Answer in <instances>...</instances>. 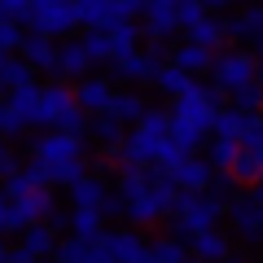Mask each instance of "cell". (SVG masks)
Here are the masks:
<instances>
[{
    "label": "cell",
    "mask_w": 263,
    "mask_h": 263,
    "mask_svg": "<svg viewBox=\"0 0 263 263\" xmlns=\"http://www.w3.org/2000/svg\"><path fill=\"white\" fill-rule=\"evenodd\" d=\"M171 215H176V219H171V233L184 237V241H193L197 233L224 224V219H228V206H224V197L211 193V189H184Z\"/></svg>",
    "instance_id": "1"
},
{
    "label": "cell",
    "mask_w": 263,
    "mask_h": 263,
    "mask_svg": "<svg viewBox=\"0 0 263 263\" xmlns=\"http://www.w3.org/2000/svg\"><path fill=\"white\" fill-rule=\"evenodd\" d=\"M88 110L79 105L75 88L66 84H40V105L31 127H66V132H88Z\"/></svg>",
    "instance_id": "2"
},
{
    "label": "cell",
    "mask_w": 263,
    "mask_h": 263,
    "mask_svg": "<svg viewBox=\"0 0 263 263\" xmlns=\"http://www.w3.org/2000/svg\"><path fill=\"white\" fill-rule=\"evenodd\" d=\"M167 136H171V110H145L141 119L132 123L127 141H123V158H132V162H158Z\"/></svg>",
    "instance_id": "3"
},
{
    "label": "cell",
    "mask_w": 263,
    "mask_h": 263,
    "mask_svg": "<svg viewBox=\"0 0 263 263\" xmlns=\"http://www.w3.org/2000/svg\"><path fill=\"white\" fill-rule=\"evenodd\" d=\"M92 263H154V250L132 228H101L92 241Z\"/></svg>",
    "instance_id": "4"
},
{
    "label": "cell",
    "mask_w": 263,
    "mask_h": 263,
    "mask_svg": "<svg viewBox=\"0 0 263 263\" xmlns=\"http://www.w3.org/2000/svg\"><path fill=\"white\" fill-rule=\"evenodd\" d=\"M211 75H215V84L224 88V92H233V88L259 79V57H254L250 48H215Z\"/></svg>",
    "instance_id": "5"
},
{
    "label": "cell",
    "mask_w": 263,
    "mask_h": 263,
    "mask_svg": "<svg viewBox=\"0 0 263 263\" xmlns=\"http://www.w3.org/2000/svg\"><path fill=\"white\" fill-rule=\"evenodd\" d=\"M27 22H31V31H44V35H53V40H66L79 27V9L70 0H31Z\"/></svg>",
    "instance_id": "6"
},
{
    "label": "cell",
    "mask_w": 263,
    "mask_h": 263,
    "mask_svg": "<svg viewBox=\"0 0 263 263\" xmlns=\"http://www.w3.org/2000/svg\"><path fill=\"white\" fill-rule=\"evenodd\" d=\"M228 224H233V233L241 241H250V246L263 241V202L254 197V189L250 193H237L228 202Z\"/></svg>",
    "instance_id": "7"
},
{
    "label": "cell",
    "mask_w": 263,
    "mask_h": 263,
    "mask_svg": "<svg viewBox=\"0 0 263 263\" xmlns=\"http://www.w3.org/2000/svg\"><path fill=\"white\" fill-rule=\"evenodd\" d=\"M31 154L44 162H57V158H84V132H66V127H48L31 141Z\"/></svg>",
    "instance_id": "8"
},
{
    "label": "cell",
    "mask_w": 263,
    "mask_h": 263,
    "mask_svg": "<svg viewBox=\"0 0 263 263\" xmlns=\"http://www.w3.org/2000/svg\"><path fill=\"white\" fill-rule=\"evenodd\" d=\"M162 40H149V48H132L127 57H119V79H132V84H145L171 62V53H162Z\"/></svg>",
    "instance_id": "9"
},
{
    "label": "cell",
    "mask_w": 263,
    "mask_h": 263,
    "mask_svg": "<svg viewBox=\"0 0 263 263\" xmlns=\"http://www.w3.org/2000/svg\"><path fill=\"white\" fill-rule=\"evenodd\" d=\"M53 202H57L53 184H31L27 193H18V197H13V233H22L31 219H48Z\"/></svg>",
    "instance_id": "10"
},
{
    "label": "cell",
    "mask_w": 263,
    "mask_h": 263,
    "mask_svg": "<svg viewBox=\"0 0 263 263\" xmlns=\"http://www.w3.org/2000/svg\"><path fill=\"white\" fill-rule=\"evenodd\" d=\"M141 13H145V27L141 31L149 40H167V35H176V31H184L180 18H176V0H145Z\"/></svg>",
    "instance_id": "11"
},
{
    "label": "cell",
    "mask_w": 263,
    "mask_h": 263,
    "mask_svg": "<svg viewBox=\"0 0 263 263\" xmlns=\"http://www.w3.org/2000/svg\"><path fill=\"white\" fill-rule=\"evenodd\" d=\"M18 53L27 57L35 70H44V75H57V66H62V48H57L53 35H44V31H31V35L22 40Z\"/></svg>",
    "instance_id": "12"
},
{
    "label": "cell",
    "mask_w": 263,
    "mask_h": 263,
    "mask_svg": "<svg viewBox=\"0 0 263 263\" xmlns=\"http://www.w3.org/2000/svg\"><path fill=\"white\" fill-rule=\"evenodd\" d=\"M167 176H171V184L176 189H211V180H215V167H211V158L202 162V158H180L176 167H167Z\"/></svg>",
    "instance_id": "13"
},
{
    "label": "cell",
    "mask_w": 263,
    "mask_h": 263,
    "mask_svg": "<svg viewBox=\"0 0 263 263\" xmlns=\"http://www.w3.org/2000/svg\"><path fill=\"white\" fill-rule=\"evenodd\" d=\"M228 40H241V44H254L263 57V5H246L237 18H228Z\"/></svg>",
    "instance_id": "14"
},
{
    "label": "cell",
    "mask_w": 263,
    "mask_h": 263,
    "mask_svg": "<svg viewBox=\"0 0 263 263\" xmlns=\"http://www.w3.org/2000/svg\"><path fill=\"white\" fill-rule=\"evenodd\" d=\"M127 123L119 119L114 110H101V114H92V123H88V132H92V141L101 145V149H110V154H123V141H127Z\"/></svg>",
    "instance_id": "15"
},
{
    "label": "cell",
    "mask_w": 263,
    "mask_h": 263,
    "mask_svg": "<svg viewBox=\"0 0 263 263\" xmlns=\"http://www.w3.org/2000/svg\"><path fill=\"white\" fill-rule=\"evenodd\" d=\"M75 97H79V105H84L88 114H101V110H110L114 84H110V79H92V75H84V79H79V88H75Z\"/></svg>",
    "instance_id": "16"
},
{
    "label": "cell",
    "mask_w": 263,
    "mask_h": 263,
    "mask_svg": "<svg viewBox=\"0 0 263 263\" xmlns=\"http://www.w3.org/2000/svg\"><path fill=\"white\" fill-rule=\"evenodd\" d=\"M171 62H176V66H184L189 75H202V70H211V62H215V48L197 44V40H184V44H176V48H171Z\"/></svg>",
    "instance_id": "17"
},
{
    "label": "cell",
    "mask_w": 263,
    "mask_h": 263,
    "mask_svg": "<svg viewBox=\"0 0 263 263\" xmlns=\"http://www.w3.org/2000/svg\"><path fill=\"white\" fill-rule=\"evenodd\" d=\"M31 75H35V66H31L22 53H9V48H0V92H13V88L27 84Z\"/></svg>",
    "instance_id": "18"
},
{
    "label": "cell",
    "mask_w": 263,
    "mask_h": 263,
    "mask_svg": "<svg viewBox=\"0 0 263 263\" xmlns=\"http://www.w3.org/2000/svg\"><path fill=\"white\" fill-rule=\"evenodd\" d=\"M92 62H97V57L88 53L84 40H66V44H62V66H57V75H66V79H84Z\"/></svg>",
    "instance_id": "19"
},
{
    "label": "cell",
    "mask_w": 263,
    "mask_h": 263,
    "mask_svg": "<svg viewBox=\"0 0 263 263\" xmlns=\"http://www.w3.org/2000/svg\"><path fill=\"white\" fill-rule=\"evenodd\" d=\"M22 246H27L35 259H44V254H57V237H53V224L48 219H31L27 228H22Z\"/></svg>",
    "instance_id": "20"
},
{
    "label": "cell",
    "mask_w": 263,
    "mask_h": 263,
    "mask_svg": "<svg viewBox=\"0 0 263 263\" xmlns=\"http://www.w3.org/2000/svg\"><path fill=\"white\" fill-rule=\"evenodd\" d=\"M228 176H233L237 184H259L263 180V154L250 149V145H241L237 158H233V167H228Z\"/></svg>",
    "instance_id": "21"
},
{
    "label": "cell",
    "mask_w": 263,
    "mask_h": 263,
    "mask_svg": "<svg viewBox=\"0 0 263 263\" xmlns=\"http://www.w3.org/2000/svg\"><path fill=\"white\" fill-rule=\"evenodd\" d=\"M66 228H70L75 237H84V241H97L101 228H105V215L97 206H75L70 215H66Z\"/></svg>",
    "instance_id": "22"
},
{
    "label": "cell",
    "mask_w": 263,
    "mask_h": 263,
    "mask_svg": "<svg viewBox=\"0 0 263 263\" xmlns=\"http://www.w3.org/2000/svg\"><path fill=\"white\" fill-rule=\"evenodd\" d=\"M189 40H197V44H206V48H224V40H228V22L215 18V13H202V18L189 27Z\"/></svg>",
    "instance_id": "23"
},
{
    "label": "cell",
    "mask_w": 263,
    "mask_h": 263,
    "mask_svg": "<svg viewBox=\"0 0 263 263\" xmlns=\"http://www.w3.org/2000/svg\"><path fill=\"white\" fill-rule=\"evenodd\" d=\"M189 246H193L197 259H206V263H219V259H228V254H233V246H228V237L219 233V228H206V233H197Z\"/></svg>",
    "instance_id": "24"
},
{
    "label": "cell",
    "mask_w": 263,
    "mask_h": 263,
    "mask_svg": "<svg viewBox=\"0 0 263 263\" xmlns=\"http://www.w3.org/2000/svg\"><path fill=\"white\" fill-rule=\"evenodd\" d=\"M70 202H75V206H97L101 211L105 202H110V189H105L97 176H79L75 184H70Z\"/></svg>",
    "instance_id": "25"
},
{
    "label": "cell",
    "mask_w": 263,
    "mask_h": 263,
    "mask_svg": "<svg viewBox=\"0 0 263 263\" xmlns=\"http://www.w3.org/2000/svg\"><path fill=\"white\" fill-rule=\"evenodd\" d=\"M246 127H250V114H246L241 105H228V110H219V114H215V127H211V132H219V136H233V141H241V136H246Z\"/></svg>",
    "instance_id": "26"
},
{
    "label": "cell",
    "mask_w": 263,
    "mask_h": 263,
    "mask_svg": "<svg viewBox=\"0 0 263 263\" xmlns=\"http://www.w3.org/2000/svg\"><path fill=\"white\" fill-rule=\"evenodd\" d=\"M171 141H180L189 154H197L202 145H206V127H197V123L180 119V114H171Z\"/></svg>",
    "instance_id": "27"
},
{
    "label": "cell",
    "mask_w": 263,
    "mask_h": 263,
    "mask_svg": "<svg viewBox=\"0 0 263 263\" xmlns=\"http://www.w3.org/2000/svg\"><path fill=\"white\" fill-rule=\"evenodd\" d=\"M189 84H193V75H189L184 66H176V62H167V66L158 70V75H154V88H158V92H167V97L184 92Z\"/></svg>",
    "instance_id": "28"
},
{
    "label": "cell",
    "mask_w": 263,
    "mask_h": 263,
    "mask_svg": "<svg viewBox=\"0 0 263 263\" xmlns=\"http://www.w3.org/2000/svg\"><path fill=\"white\" fill-rule=\"evenodd\" d=\"M84 162H88V158H57V162H44V167H48V184L70 189L79 176H88V171H84Z\"/></svg>",
    "instance_id": "29"
},
{
    "label": "cell",
    "mask_w": 263,
    "mask_h": 263,
    "mask_svg": "<svg viewBox=\"0 0 263 263\" xmlns=\"http://www.w3.org/2000/svg\"><path fill=\"white\" fill-rule=\"evenodd\" d=\"M149 250H154V259H158V263H184L189 254H193V246H189L184 237H176V233H171V237H158V241H154Z\"/></svg>",
    "instance_id": "30"
},
{
    "label": "cell",
    "mask_w": 263,
    "mask_h": 263,
    "mask_svg": "<svg viewBox=\"0 0 263 263\" xmlns=\"http://www.w3.org/2000/svg\"><path fill=\"white\" fill-rule=\"evenodd\" d=\"M237 149H241V141L219 136V132H215V141L206 145V158H211V167H215V171H228V167H233V158H237Z\"/></svg>",
    "instance_id": "31"
},
{
    "label": "cell",
    "mask_w": 263,
    "mask_h": 263,
    "mask_svg": "<svg viewBox=\"0 0 263 263\" xmlns=\"http://www.w3.org/2000/svg\"><path fill=\"white\" fill-rule=\"evenodd\" d=\"M9 105L22 114V119H27V127H31V119H35V105H40V84H31V79H27V84H18V88L9 92Z\"/></svg>",
    "instance_id": "32"
},
{
    "label": "cell",
    "mask_w": 263,
    "mask_h": 263,
    "mask_svg": "<svg viewBox=\"0 0 263 263\" xmlns=\"http://www.w3.org/2000/svg\"><path fill=\"white\" fill-rule=\"evenodd\" d=\"M110 110L119 114L123 123H136L145 110H149V105L141 101V92H114V97H110Z\"/></svg>",
    "instance_id": "33"
},
{
    "label": "cell",
    "mask_w": 263,
    "mask_h": 263,
    "mask_svg": "<svg viewBox=\"0 0 263 263\" xmlns=\"http://www.w3.org/2000/svg\"><path fill=\"white\" fill-rule=\"evenodd\" d=\"M233 105H241L246 114H254V110H263V84L259 79H250V84H241V88H233Z\"/></svg>",
    "instance_id": "34"
},
{
    "label": "cell",
    "mask_w": 263,
    "mask_h": 263,
    "mask_svg": "<svg viewBox=\"0 0 263 263\" xmlns=\"http://www.w3.org/2000/svg\"><path fill=\"white\" fill-rule=\"evenodd\" d=\"M57 259L62 263H92V241H84V237L70 233V241L57 246Z\"/></svg>",
    "instance_id": "35"
},
{
    "label": "cell",
    "mask_w": 263,
    "mask_h": 263,
    "mask_svg": "<svg viewBox=\"0 0 263 263\" xmlns=\"http://www.w3.org/2000/svg\"><path fill=\"white\" fill-rule=\"evenodd\" d=\"M136 35H141V31H136V22H119V27H110V44H114V57H127L132 48H136Z\"/></svg>",
    "instance_id": "36"
},
{
    "label": "cell",
    "mask_w": 263,
    "mask_h": 263,
    "mask_svg": "<svg viewBox=\"0 0 263 263\" xmlns=\"http://www.w3.org/2000/svg\"><path fill=\"white\" fill-rule=\"evenodd\" d=\"M84 44H88V53H92L97 62H110V57H114V44H110V31H105V27H88L84 31Z\"/></svg>",
    "instance_id": "37"
},
{
    "label": "cell",
    "mask_w": 263,
    "mask_h": 263,
    "mask_svg": "<svg viewBox=\"0 0 263 263\" xmlns=\"http://www.w3.org/2000/svg\"><path fill=\"white\" fill-rule=\"evenodd\" d=\"M22 27H18V18H0V48H9V53H18L22 48Z\"/></svg>",
    "instance_id": "38"
},
{
    "label": "cell",
    "mask_w": 263,
    "mask_h": 263,
    "mask_svg": "<svg viewBox=\"0 0 263 263\" xmlns=\"http://www.w3.org/2000/svg\"><path fill=\"white\" fill-rule=\"evenodd\" d=\"M0 132H5V136H18V132H27V119H22V114L13 110L9 101H0Z\"/></svg>",
    "instance_id": "39"
},
{
    "label": "cell",
    "mask_w": 263,
    "mask_h": 263,
    "mask_svg": "<svg viewBox=\"0 0 263 263\" xmlns=\"http://www.w3.org/2000/svg\"><path fill=\"white\" fill-rule=\"evenodd\" d=\"M202 13H206V5H202V0H176V18H180V27H184V31L193 27Z\"/></svg>",
    "instance_id": "40"
},
{
    "label": "cell",
    "mask_w": 263,
    "mask_h": 263,
    "mask_svg": "<svg viewBox=\"0 0 263 263\" xmlns=\"http://www.w3.org/2000/svg\"><path fill=\"white\" fill-rule=\"evenodd\" d=\"M13 171H18V158H13V149H9V136L0 132V180L13 176Z\"/></svg>",
    "instance_id": "41"
},
{
    "label": "cell",
    "mask_w": 263,
    "mask_h": 263,
    "mask_svg": "<svg viewBox=\"0 0 263 263\" xmlns=\"http://www.w3.org/2000/svg\"><path fill=\"white\" fill-rule=\"evenodd\" d=\"M27 13H31V0H0V18H18V22H27Z\"/></svg>",
    "instance_id": "42"
},
{
    "label": "cell",
    "mask_w": 263,
    "mask_h": 263,
    "mask_svg": "<svg viewBox=\"0 0 263 263\" xmlns=\"http://www.w3.org/2000/svg\"><path fill=\"white\" fill-rule=\"evenodd\" d=\"M206 9H224V5H233V0H202Z\"/></svg>",
    "instance_id": "43"
},
{
    "label": "cell",
    "mask_w": 263,
    "mask_h": 263,
    "mask_svg": "<svg viewBox=\"0 0 263 263\" xmlns=\"http://www.w3.org/2000/svg\"><path fill=\"white\" fill-rule=\"evenodd\" d=\"M13 259V250H9V246H0V263H9Z\"/></svg>",
    "instance_id": "44"
},
{
    "label": "cell",
    "mask_w": 263,
    "mask_h": 263,
    "mask_svg": "<svg viewBox=\"0 0 263 263\" xmlns=\"http://www.w3.org/2000/svg\"><path fill=\"white\" fill-rule=\"evenodd\" d=\"M259 84H263V57H259Z\"/></svg>",
    "instance_id": "45"
},
{
    "label": "cell",
    "mask_w": 263,
    "mask_h": 263,
    "mask_svg": "<svg viewBox=\"0 0 263 263\" xmlns=\"http://www.w3.org/2000/svg\"><path fill=\"white\" fill-rule=\"evenodd\" d=\"M136 5H145V0H136Z\"/></svg>",
    "instance_id": "46"
},
{
    "label": "cell",
    "mask_w": 263,
    "mask_h": 263,
    "mask_svg": "<svg viewBox=\"0 0 263 263\" xmlns=\"http://www.w3.org/2000/svg\"><path fill=\"white\" fill-rule=\"evenodd\" d=\"M70 5H75V0H70Z\"/></svg>",
    "instance_id": "47"
}]
</instances>
